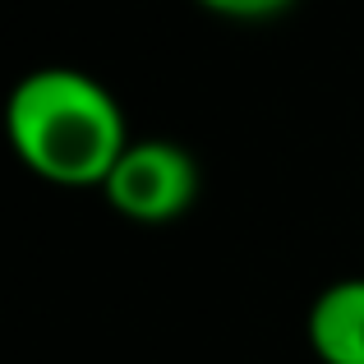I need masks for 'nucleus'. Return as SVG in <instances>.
<instances>
[{"label": "nucleus", "mask_w": 364, "mask_h": 364, "mask_svg": "<svg viewBox=\"0 0 364 364\" xmlns=\"http://www.w3.org/2000/svg\"><path fill=\"white\" fill-rule=\"evenodd\" d=\"M5 134L14 157L37 180L70 189H102L129 148L116 92L70 65H42L9 88Z\"/></svg>", "instance_id": "obj_1"}, {"label": "nucleus", "mask_w": 364, "mask_h": 364, "mask_svg": "<svg viewBox=\"0 0 364 364\" xmlns=\"http://www.w3.org/2000/svg\"><path fill=\"white\" fill-rule=\"evenodd\" d=\"M102 194L129 222L166 226L198 198V161L171 139H129Z\"/></svg>", "instance_id": "obj_2"}, {"label": "nucleus", "mask_w": 364, "mask_h": 364, "mask_svg": "<svg viewBox=\"0 0 364 364\" xmlns=\"http://www.w3.org/2000/svg\"><path fill=\"white\" fill-rule=\"evenodd\" d=\"M309 346L323 364H364V277H341L314 295Z\"/></svg>", "instance_id": "obj_3"}, {"label": "nucleus", "mask_w": 364, "mask_h": 364, "mask_svg": "<svg viewBox=\"0 0 364 364\" xmlns=\"http://www.w3.org/2000/svg\"><path fill=\"white\" fill-rule=\"evenodd\" d=\"M198 5L222 18H272L282 9H291L295 0H198Z\"/></svg>", "instance_id": "obj_4"}]
</instances>
